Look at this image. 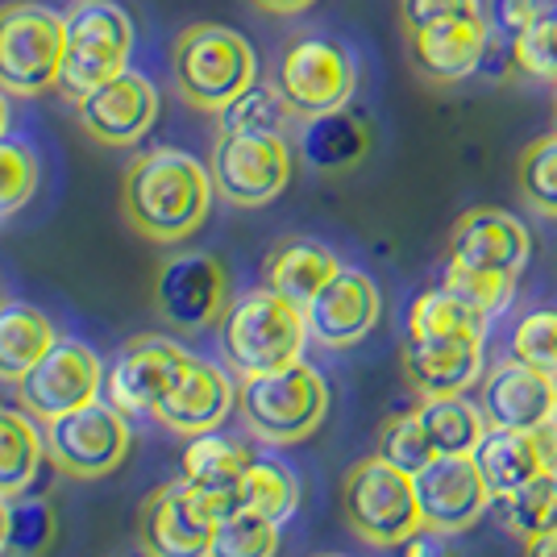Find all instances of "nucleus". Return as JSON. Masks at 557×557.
<instances>
[{
    "instance_id": "nucleus-1",
    "label": "nucleus",
    "mask_w": 557,
    "mask_h": 557,
    "mask_svg": "<svg viewBox=\"0 0 557 557\" xmlns=\"http://www.w3.org/2000/svg\"><path fill=\"white\" fill-rule=\"evenodd\" d=\"M212 200V171L175 146L146 150L125 166L121 209L150 242H184L205 225Z\"/></svg>"
},
{
    "instance_id": "nucleus-2",
    "label": "nucleus",
    "mask_w": 557,
    "mask_h": 557,
    "mask_svg": "<svg viewBox=\"0 0 557 557\" xmlns=\"http://www.w3.org/2000/svg\"><path fill=\"white\" fill-rule=\"evenodd\" d=\"M304 342H308L304 308L283 300L271 287L246 292L221 312V354L242 379L300 362Z\"/></svg>"
},
{
    "instance_id": "nucleus-3",
    "label": "nucleus",
    "mask_w": 557,
    "mask_h": 557,
    "mask_svg": "<svg viewBox=\"0 0 557 557\" xmlns=\"http://www.w3.org/2000/svg\"><path fill=\"white\" fill-rule=\"evenodd\" d=\"M258 79V54L230 25L200 22L187 25L175 42V84L196 109H225L233 96Z\"/></svg>"
},
{
    "instance_id": "nucleus-4",
    "label": "nucleus",
    "mask_w": 557,
    "mask_h": 557,
    "mask_svg": "<svg viewBox=\"0 0 557 557\" xmlns=\"http://www.w3.org/2000/svg\"><path fill=\"white\" fill-rule=\"evenodd\" d=\"M237 399H242V417L250 424V433L271 445H296L312 437L329 412L325 379L304 358L292 367L246 379Z\"/></svg>"
},
{
    "instance_id": "nucleus-5",
    "label": "nucleus",
    "mask_w": 557,
    "mask_h": 557,
    "mask_svg": "<svg viewBox=\"0 0 557 557\" xmlns=\"http://www.w3.org/2000/svg\"><path fill=\"white\" fill-rule=\"evenodd\" d=\"M134 47V22L113 0H79L67 13V50H63V71H59V92L67 100L109 84L125 71Z\"/></svg>"
},
{
    "instance_id": "nucleus-6",
    "label": "nucleus",
    "mask_w": 557,
    "mask_h": 557,
    "mask_svg": "<svg viewBox=\"0 0 557 557\" xmlns=\"http://www.w3.org/2000/svg\"><path fill=\"white\" fill-rule=\"evenodd\" d=\"M342 508H346L349 529L362 536L367 545H379V549L404 545L424 524L412 474L392 466L387 458H379V454L362 458L346 474Z\"/></svg>"
},
{
    "instance_id": "nucleus-7",
    "label": "nucleus",
    "mask_w": 557,
    "mask_h": 557,
    "mask_svg": "<svg viewBox=\"0 0 557 557\" xmlns=\"http://www.w3.org/2000/svg\"><path fill=\"white\" fill-rule=\"evenodd\" d=\"M67 50V17L42 4H0V88L9 96H38L59 84Z\"/></svg>"
},
{
    "instance_id": "nucleus-8",
    "label": "nucleus",
    "mask_w": 557,
    "mask_h": 557,
    "mask_svg": "<svg viewBox=\"0 0 557 557\" xmlns=\"http://www.w3.org/2000/svg\"><path fill=\"white\" fill-rule=\"evenodd\" d=\"M233 504L175 479L141 504V554L146 557H209L212 529Z\"/></svg>"
},
{
    "instance_id": "nucleus-9",
    "label": "nucleus",
    "mask_w": 557,
    "mask_h": 557,
    "mask_svg": "<svg viewBox=\"0 0 557 557\" xmlns=\"http://www.w3.org/2000/svg\"><path fill=\"white\" fill-rule=\"evenodd\" d=\"M13 387H17V404L25 412L47 424V420L67 417L75 408L100 399V392H104V362L84 342L59 337Z\"/></svg>"
},
{
    "instance_id": "nucleus-10",
    "label": "nucleus",
    "mask_w": 557,
    "mask_h": 557,
    "mask_svg": "<svg viewBox=\"0 0 557 557\" xmlns=\"http://www.w3.org/2000/svg\"><path fill=\"white\" fill-rule=\"evenodd\" d=\"M292 180V150L283 134H221L212 146V187L237 205H271Z\"/></svg>"
},
{
    "instance_id": "nucleus-11",
    "label": "nucleus",
    "mask_w": 557,
    "mask_h": 557,
    "mask_svg": "<svg viewBox=\"0 0 557 557\" xmlns=\"http://www.w3.org/2000/svg\"><path fill=\"white\" fill-rule=\"evenodd\" d=\"M47 454L75 479H104L129 454V420L100 395L67 417L47 420Z\"/></svg>"
},
{
    "instance_id": "nucleus-12",
    "label": "nucleus",
    "mask_w": 557,
    "mask_h": 557,
    "mask_svg": "<svg viewBox=\"0 0 557 557\" xmlns=\"http://www.w3.org/2000/svg\"><path fill=\"white\" fill-rule=\"evenodd\" d=\"M412 487H417L424 529H437L449 536L479 524L495 504L474 454H437L433 462L420 466L412 474Z\"/></svg>"
},
{
    "instance_id": "nucleus-13",
    "label": "nucleus",
    "mask_w": 557,
    "mask_h": 557,
    "mask_svg": "<svg viewBox=\"0 0 557 557\" xmlns=\"http://www.w3.org/2000/svg\"><path fill=\"white\" fill-rule=\"evenodd\" d=\"M275 84L283 100L292 104V113L308 121V116L346 109L349 96H354V84H358V71H354V59L337 42L300 38L283 54Z\"/></svg>"
},
{
    "instance_id": "nucleus-14",
    "label": "nucleus",
    "mask_w": 557,
    "mask_h": 557,
    "mask_svg": "<svg viewBox=\"0 0 557 557\" xmlns=\"http://www.w3.org/2000/svg\"><path fill=\"white\" fill-rule=\"evenodd\" d=\"M233 404H237V392H233L230 374L209 358L187 354L184 362L171 371L150 417L163 420L166 429H175L184 437H196V433L221 429L225 417L233 412Z\"/></svg>"
},
{
    "instance_id": "nucleus-15",
    "label": "nucleus",
    "mask_w": 557,
    "mask_h": 557,
    "mask_svg": "<svg viewBox=\"0 0 557 557\" xmlns=\"http://www.w3.org/2000/svg\"><path fill=\"white\" fill-rule=\"evenodd\" d=\"M225 292H230V278L212 255H175L154 275V308L184 333L221 321Z\"/></svg>"
},
{
    "instance_id": "nucleus-16",
    "label": "nucleus",
    "mask_w": 557,
    "mask_h": 557,
    "mask_svg": "<svg viewBox=\"0 0 557 557\" xmlns=\"http://www.w3.org/2000/svg\"><path fill=\"white\" fill-rule=\"evenodd\" d=\"M379 312H383V300H379L374 278L354 271V267H342L312 300L304 304L308 337L325 349L358 346L379 325Z\"/></svg>"
},
{
    "instance_id": "nucleus-17",
    "label": "nucleus",
    "mask_w": 557,
    "mask_h": 557,
    "mask_svg": "<svg viewBox=\"0 0 557 557\" xmlns=\"http://www.w3.org/2000/svg\"><path fill=\"white\" fill-rule=\"evenodd\" d=\"M187 358V349L171 337H129L104 367V399L125 417H146L154 412L171 371Z\"/></svg>"
},
{
    "instance_id": "nucleus-18",
    "label": "nucleus",
    "mask_w": 557,
    "mask_h": 557,
    "mask_svg": "<svg viewBox=\"0 0 557 557\" xmlns=\"http://www.w3.org/2000/svg\"><path fill=\"white\" fill-rule=\"evenodd\" d=\"M75 113L84 134H92L104 146H134L146 138V129L159 116V92L138 71H121L109 84H100L84 100H75Z\"/></svg>"
},
{
    "instance_id": "nucleus-19",
    "label": "nucleus",
    "mask_w": 557,
    "mask_h": 557,
    "mask_svg": "<svg viewBox=\"0 0 557 557\" xmlns=\"http://www.w3.org/2000/svg\"><path fill=\"white\" fill-rule=\"evenodd\" d=\"M479 408L487 417V429L536 433L541 424L557 420V374L536 371L520 358L499 362L483 383V404Z\"/></svg>"
},
{
    "instance_id": "nucleus-20",
    "label": "nucleus",
    "mask_w": 557,
    "mask_h": 557,
    "mask_svg": "<svg viewBox=\"0 0 557 557\" xmlns=\"http://www.w3.org/2000/svg\"><path fill=\"white\" fill-rule=\"evenodd\" d=\"M404 371L420 395H466L483 379V329L404 346Z\"/></svg>"
},
{
    "instance_id": "nucleus-21",
    "label": "nucleus",
    "mask_w": 557,
    "mask_h": 557,
    "mask_svg": "<svg viewBox=\"0 0 557 557\" xmlns=\"http://www.w3.org/2000/svg\"><path fill=\"white\" fill-rule=\"evenodd\" d=\"M529 230L520 216L504 209H470L458 216L449 233V258L479 267V271H499V275H520L529 262Z\"/></svg>"
},
{
    "instance_id": "nucleus-22",
    "label": "nucleus",
    "mask_w": 557,
    "mask_h": 557,
    "mask_svg": "<svg viewBox=\"0 0 557 557\" xmlns=\"http://www.w3.org/2000/svg\"><path fill=\"white\" fill-rule=\"evenodd\" d=\"M487 38V17H458V22L429 25V29L412 34V63L429 84H458V79H470L479 71Z\"/></svg>"
},
{
    "instance_id": "nucleus-23",
    "label": "nucleus",
    "mask_w": 557,
    "mask_h": 557,
    "mask_svg": "<svg viewBox=\"0 0 557 557\" xmlns=\"http://www.w3.org/2000/svg\"><path fill=\"white\" fill-rule=\"evenodd\" d=\"M371 150V125L354 109H333V113L308 116L300 134V154L317 171H346L358 166Z\"/></svg>"
},
{
    "instance_id": "nucleus-24",
    "label": "nucleus",
    "mask_w": 557,
    "mask_h": 557,
    "mask_svg": "<svg viewBox=\"0 0 557 557\" xmlns=\"http://www.w3.org/2000/svg\"><path fill=\"white\" fill-rule=\"evenodd\" d=\"M474 462L483 470L495 499H508L520 487H529L536 474H545L536 437L520 433V429H487L483 442L474 445Z\"/></svg>"
},
{
    "instance_id": "nucleus-25",
    "label": "nucleus",
    "mask_w": 557,
    "mask_h": 557,
    "mask_svg": "<svg viewBox=\"0 0 557 557\" xmlns=\"http://www.w3.org/2000/svg\"><path fill=\"white\" fill-rule=\"evenodd\" d=\"M180 466H184V479L191 487L209 491V495H221V499L233 504V491L242 483V474L255 466V449L242 445L237 437H221V433L212 429V433H196V437L187 442Z\"/></svg>"
},
{
    "instance_id": "nucleus-26",
    "label": "nucleus",
    "mask_w": 557,
    "mask_h": 557,
    "mask_svg": "<svg viewBox=\"0 0 557 557\" xmlns=\"http://www.w3.org/2000/svg\"><path fill=\"white\" fill-rule=\"evenodd\" d=\"M337 271H342V262L329 255L325 246L296 237V242H283V246L271 250V258H267V287L278 292L283 300L304 308Z\"/></svg>"
},
{
    "instance_id": "nucleus-27",
    "label": "nucleus",
    "mask_w": 557,
    "mask_h": 557,
    "mask_svg": "<svg viewBox=\"0 0 557 557\" xmlns=\"http://www.w3.org/2000/svg\"><path fill=\"white\" fill-rule=\"evenodd\" d=\"M54 342L59 333L42 308L22 300L0 304V383H17Z\"/></svg>"
},
{
    "instance_id": "nucleus-28",
    "label": "nucleus",
    "mask_w": 557,
    "mask_h": 557,
    "mask_svg": "<svg viewBox=\"0 0 557 557\" xmlns=\"http://www.w3.org/2000/svg\"><path fill=\"white\" fill-rule=\"evenodd\" d=\"M47 454V433L25 408L0 404V495H22L34 479Z\"/></svg>"
},
{
    "instance_id": "nucleus-29",
    "label": "nucleus",
    "mask_w": 557,
    "mask_h": 557,
    "mask_svg": "<svg viewBox=\"0 0 557 557\" xmlns=\"http://www.w3.org/2000/svg\"><path fill=\"white\" fill-rule=\"evenodd\" d=\"M417 417L437 454H474L487 433L483 408H474L466 395H424Z\"/></svg>"
},
{
    "instance_id": "nucleus-30",
    "label": "nucleus",
    "mask_w": 557,
    "mask_h": 557,
    "mask_svg": "<svg viewBox=\"0 0 557 557\" xmlns=\"http://www.w3.org/2000/svg\"><path fill=\"white\" fill-rule=\"evenodd\" d=\"M296 508H300V483L283 462L255 458V466L242 474V483L233 491V511H255L275 524H283Z\"/></svg>"
},
{
    "instance_id": "nucleus-31",
    "label": "nucleus",
    "mask_w": 557,
    "mask_h": 557,
    "mask_svg": "<svg viewBox=\"0 0 557 557\" xmlns=\"http://www.w3.org/2000/svg\"><path fill=\"white\" fill-rule=\"evenodd\" d=\"M442 287L454 296L458 304H466V312L487 325L491 317H499L511 304V292H516V275H499V271H479V267H466V262H454L445 267Z\"/></svg>"
},
{
    "instance_id": "nucleus-32",
    "label": "nucleus",
    "mask_w": 557,
    "mask_h": 557,
    "mask_svg": "<svg viewBox=\"0 0 557 557\" xmlns=\"http://www.w3.org/2000/svg\"><path fill=\"white\" fill-rule=\"evenodd\" d=\"M292 116V104L283 100L278 84H250L246 92H237L216 109V125L221 134H283V121Z\"/></svg>"
},
{
    "instance_id": "nucleus-33",
    "label": "nucleus",
    "mask_w": 557,
    "mask_h": 557,
    "mask_svg": "<svg viewBox=\"0 0 557 557\" xmlns=\"http://www.w3.org/2000/svg\"><path fill=\"white\" fill-rule=\"evenodd\" d=\"M499 504H504V524H508L511 536H520V545L541 533H554L557 529V474L554 470L536 474L529 487H520L516 495L499 499Z\"/></svg>"
},
{
    "instance_id": "nucleus-34",
    "label": "nucleus",
    "mask_w": 557,
    "mask_h": 557,
    "mask_svg": "<svg viewBox=\"0 0 557 557\" xmlns=\"http://www.w3.org/2000/svg\"><path fill=\"white\" fill-rule=\"evenodd\" d=\"M278 524L255 511H230L212 529L209 557H275Z\"/></svg>"
},
{
    "instance_id": "nucleus-35",
    "label": "nucleus",
    "mask_w": 557,
    "mask_h": 557,
    "mask_svg": "<svg viewBox=\"0 0 557 557\" xmlns=\"http://www.w3.org/2000/svg\"><path fill=\"white\" fill-rule=\"evenodd\" d=\"M516 184L529 209H536L541 216H557V134H545L524 146Z\"/></svg>"
},
{
    "instance_id": "nucleus-36",
    "label": "nucleus",
    "mask_w": 557,
    "mask_h": 557,
    "mask_svg": "<svg viewBox=\"0 0 557 557\" xmlns=\"http://www.w3.org/2000/svg\"><path fill=\"white\" fill-rule=\"evenodd\" d=\"M42 180L38 154L17 138H0V221L22 212Z\"/></svg>"
},
{
    "instance_id": "nucleus-37",
    "label": "nucleus",
    "mask_w": 557,
    "mask_h": 557,
    "mask_svg": "<svg viewBox=\"0 0 557 557\" xmlns=\"http://www.w3.org/2000/svg\"><path fill=\"white\" fill-rule=\"evenodd\" d=\"M462 329H483L470 312L466 304H458L445 287H433L412 300L408 308V337L412 342H429V337H449V333H462Z\"/></svg>"
},
{
    "instance_id": "nucleus-38",
    "label": "nucleus",
    "mask_w": 557,
    "mask_h": 557,
    "mask_svg": "<svg viewBox=\"0 0 557 557\" xmlns=\"http://www.w3.org/2000/svg\"><path fill=\"white\" fill-rule=\"evenodd\" d=\"M379 458H387V462L408 470V474H417L420 466H429L437 458V449L429 442L417 412H399V417L387 420V429L379 437Z\"/></svg>"
},
{
    "instance_id": "nucleus-39",
    "label": "nucleus",
    "mask_w": 557,
    "mask_h": 557,
    "mask_svg": "<svg viewBox=\"0 0 557 557\" xmlns=\"http://www.w3.org/2000/svg\"><path fill=\"white\" fill-rule=\"evenodd\" d=\"M54 541V508L47 499H13L9 511V549L17 557H38Z\"/></svg>"
},
{
    "instance_id": "nucleus-40",
    "label": "nucleus",
    "mask_w": 557,
    "mask_h": 557,
    "mask_svg": "<svg viewBox=\"0 0 557 557\" xmlns=\"http://www.w3.org/2000/svg\"><path fill=\"white\" fill-rule=\"evenodd\" d=\"M511 358L557 374V312H529L511 333Z\"/></svg>"
},
{
    "instance_id": "nucleus-41",
    "label": "nucleus",
    "mask_w": 557,
    "mask_h": 557,
    "mask_svg": "<svg viewBox=\"0 0 557 557\" xmlns=\"http://www.w3.org/2000/svg\"><path fill=\"white\" fill-rule=\"evenodd\" d=\"M516 63L524 75L557 84V13H545L533 29L516 38Z\"/></svg>"
},
{
    "instance_id": "nucleus-42",
    "label": "nucleus",
    "mask_w": 557,
    "mask_h": 557,
    "mask_svg": "<svg viewBox=\"0 0 557 557\" xmlns=\"http://www.w3.org/2000/svg\"><path fill=\"white\" fill-rule=\"evenodd\" d=\"M399 17L408 25V34H417L458 17H483V0H399Z\"/></svg>"
},
{
    "instance_id": "nucleus-43",
    "label": "nucleus",
    "mask_w": 557,
    "mask_h": 557,
    "mask_svg": "<svg viewBox=\"0 0 557 557\" xmlns=\"http://www.w3.org/2000/svg\"><path fill=\"white\" fill-rule=\"evenodd\" d=\"M483 17H487L491 34L516 42L524 29H533V25L545 17V0H487Z\"/></svg>"
},
{
    "instance_id": "nucleus-44",
    "label": "nucleus",
    "mask_w": 557,
    "mask_h": 557,
    "mask_svg": "<svg viewBox=\"0 0 557 557\" xmlns=\"http://www.w3.org/2000/svg\"><path fill=\"white\" fill-rule=\"evenodd\" d=\"M445 536L449 533H437V529H424V524H420L417 533L404 541V557H449Z\"/></svg>"
},
{
    "instance_id": "nucleus-45",
    "label": "nucleus",
    "mask_w": 557,
    "mask_h": 557,
    "mask_svg": "<svg viewBox=\"0 0 557 557\" xmlns=\"http://www.w3.org/2000/svg\"><path fill=\"white\" fill-rule=\"evenodd\" d=\"M524 557H557V529L554 533L533 536V541H524Z\"/></svg>"
},
{
    "instance_id": "nucleus-46",
    "label": "nucleus",
    "mask_w": 557,
    "mask_h": 557,
    "mask_svg": "<svg viewBox=\"0 0 557 557\" xmlns=\"http://www.w3.org/2000/svg\"><path fill=\"white\" fill-rule=\"evenodd\" d=\"M258 9H267V13H304L308 4H317V0H255Z\"/></svg>"
},
{
    "instance_id": "nucleus-47",
    "label": "nucleus",
    "mask_w": 557,
    "mask_h": 557,
    "mask_svg": "<svg viewBox=\"0 0 557 557\" xmlns=\"http://www.w3.org/2000/svg\"><path fill=\"white\" fill-rule=\"evenodd\" d=\"M9 511H13V499L0 495V554L9 549Z\"/></svg>"
},
{
    "instance_id": "nucleus-48",
    "label": "nucleus",
    "mask_w": 557,
    "mask_h": 557,
    "mask_svg": "<svg viewBox=\"0 0 557 557\" xmlns=\"http://www.w3.org/2000/svg\"><path fill=\"white\" fill-rule=\"evenodd\" d=\"M9 134V92L0 88V138Z\"/></svg>"
},
{
    "instance_id": "nucleus-49",
    "label": "nucleus",
    "mask_w": 557,
    "mask_h": 557,
    "mask_svg": "<svg viewBox=\"0 0 557 557\" xmlns=\"http://www.w3.org/2000/svg\"><path fill=\"white\" fill-rule=\"evenodd\" d=\"M554 121H557V96H554Z\"/></svg>"
},
{
    "instance_id": "nucleus-50",
    "label": "nucleus",
    "mask_w": 557,
    "mask_h": 557,
    "mask_svg": "<svg viewBox=\"0 0 557 557\" xmlns=\"http://www.w3.org/2000/svg\"><path fill=\"white\" fill-rule=\"evenodd\" d=\"M325 557H342V554H325Z\"/></svg>"
}]
</instances>
